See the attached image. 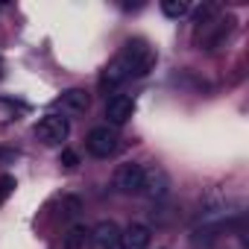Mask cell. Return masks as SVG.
<instances>
[{"mask_svg":"<svg viewBox=\"0 0 249 249\" xmlns=\"http://www.w3.org/2000/svg\"><path fill=\"white\" fill-rule=\"evenodd\" d=\"M117 59L126 65L129 76H147L156 65V50L144 41V38H129L123 44V50L117 53Z\"/></svg>","mask_w":249,"mask_h":249,"instance_id":"obj_1","label":"cell"},{"mask_svg":"<svg viewBox=\"0 0 249 249\" xmlns=\"http://www.w3.org/2000/svg\"><path fill=\"white\" fill-rule=\"evenodd\" d=\"M68 132H71V123L62 114H44L38 120V126H36V138L41 144H47V147H59L68 138Z\"/></svg>","mask_w":249,"mask_h":249,"instance_id":"obj_2","label":"cell"},{"mask_svg":"<svg viewBox=\"0 0 249 249\" xmlns=\"http://www.w3.org/2000/svg\"><path fill=\"white\" fill-rule=\"evenodd\" d=\"M85 147L94 159H108L117 150V132L111 126H94L85 138Z\"/></svg>","mask_w":249,"mask_h":249,"instance_id":"obj_3","label":"cell"},{"mask_svg":"<svg viewBox=\"0 0 249 249\" xmlns=\"http://www.w3.org/2000/svg\"><path fill=\"white\" fill-rule=\"evenodd\" d=\"M141 182H144V164L138 161H126L114 170V188L120 194H141Z\"/></svg>","mask_w":249,"mask_h":249,"instance_id":"obj_4","label":"cell"},{"mask_svg":"<svg viewBox=\"0 0 249 249\" xmlns=\"http://www.w3.org/2000/svg\"><path fill=\"white\" fill-rule=\"evenodd\" d=\"M132 114H135V100L129 94H114L106 103V117H108L111 126H123Z\"/></svg>","mask_w":249,"mask_h":249,"instance_id":"obj_5","label":"cell"},{"mask_svg":"<svg viewBox=\"0 0 249 249\" xmlns=\"http://www.w3.org/2000/svg\"><path fill=\"white\" fill-rule=\"evenodd\" d=\"M56 106L62 108V114H85L91 106V97L85 88H68L62 91V97H56Z\"/></svg>","mask_w":249,"mask_h":249,"instance_id":"obj_6","label":"cell"},{"mask_svg":"<svg viewBox=\"0 0 249 249\" xmlns=\"http://www.w3.org/2000/svg\"><path fill=\"white\" fill-rule=\"evenodd\" d=\"M170 188V176L161 170V167H144V182H141V194L153 196V199H161Z\"/></svg>","mask_w":249,"mask_h":249,"instance_id":"obj_7","label":"cell"},{"mask_svg":"<svg viewBox=\"0 0 249 249\" xmlns=\"http://www.w3.org/2000/svg\"><path fill=\"white\" fill-rule=\"evenodd\" d=\"M91 243L97 249H117L120 246V226L111 220H103L91 229Z\"/></svg>","mask_w":249,"mask_h":249,"instance_id":"obj_8","label":"cell"},{"mask_svg":"<svg viewBox=\"0 0 249 249\" xmlns=\"http://www.w3.org/2000/svg\"><path fill=\"white\" fill-rule=\"evenodd\" d=\"M129 79V71H126V65H123L117 56L106 65V71H103V76H100V88L103 91H111V88H117V85H123Z\"/></svg>","mask_w":249,"mask_h":249,"instance_id":"obj_9","label":"cell"},{"mask_svg":"<svg viewBox=\"0 0 249 249\" xmlns=\"http://www.w3.org/2000/svg\"><path fill=\"white\" fill-rule=\"evenodd\" d=\"M150 229L141 223H132L126 231H120V249H147L150 246Z\"/></svg>","mask_w":249,"mask_h":249,"instance_id":"obj_10","label":"cell"},{"mask_svg":"<svg viewBox=\"0 0 249 249\" xmlns=\"http://www.w3.org/2000/svg\"><path fill=\"white\" fill-rule=\"evenodd\" d=\"M91 243V229L73 226L68 234H62V249H85Z\"/></svg>","mask_w":249,"mask_h":249,"instance_id":"obj_11","label":"cell"},{"mask_svg":"<svg viewBox=\"0 0 249 249\" xmlns=\"http://www.w3.org/2000/svg\"><path fill=\"white\" fill-rule=\"evenodd\" d=\"M220 15V6L217 3H202L196 12H194V24L199 27V30H205V27H211V21Z\"/></svg>","mask_w":249,"mask_h":249,"instance_id":"obj_12","label":"cell"},{"mask_svg":"<svg viewBox=\"0 0 249 249\" xmlns=\"http://www.w3.org/2000/svg\"><path fill=\"white\" fill-rule=\"evenodd\" d=\"M188 3H185V0H164V3H161V12L167 15V18H182V15H188Z\"/></svg>","mask_w":249,"mask_h":249,"instance_id":"obj_13","label":"cell"},{"mask_svg":"<svg viewBox=\"0 0 249 249\" xmlns=\"http://www.w3.org/2000/svg\"><path fill=\"white\" fill-rule=\"evenodd\" d=\"M76 214H79V199H76V196H65V199H62V217L71 220V217H76Z\"/></svg>","mask_w":249,"mask_h":249,"instance_id":"obj_14","label":"cell"},{"mask_svg":"<svg viewBox=\"0 0 249 249\" xmlns=\"http://www.w3.org/2000/svg\"><path fill=\"white\" fill-rule=\"evenodd\" d=\"M18 188V182H15V176H0V202H6L9 199V194Z\"/></svg>","mask_w":249,"mask_h":249,"instance_id":"obj_15","label":"cell"},{"mask_svg":"<svg viewBox=\"0 0 249 249\" xmlns=\"http://www.w3.org/2000/svg\"><path fill=\"white\" fill-rule=\"evenodd\" d=\"M59 164H62V167H68V170H73V167L79 164V156H76L73 150H62V156H59Z\"/></svg>","mask_w":249,"mask_h":249,"instance_id":"obj_16","label":"cell"},{"mask_svg":"<svg viewBox=\"0 0 249 249\" xmlns=\"http://www.w3.org/2000/svg\"><path fill=\"white\" fill-rule=\"evenodd\" d=\"M15 150H3V147H0V161H15Z\"/></svg>","mask_w":249,"mask_h":249,"instance_id":"obj_17","label":"cell"},{"mask_svg":"<svg viewBox=\"0 0 249 249\" xmlns=\"http://www.w3.org/2000/svg\"><path fill=\"white\" fill-rule=\"evenodd\" d=\"M0 76H3V71H0Z\"/></svg>","mask_w":249,"mask_h":249,"instance_id":"obj_18","label":"cell"}]
</instances>
